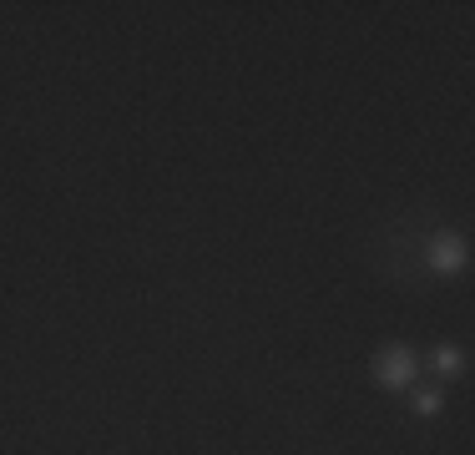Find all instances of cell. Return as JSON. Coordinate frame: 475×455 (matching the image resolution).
<instances>
[{
    "instance_id": "1",
    "label": "cell",
    "mask_w": 475,
    "mask_h": 455,
    "mask_svg": "<svg viewBox=\"0 0 475 455\" xmlns=\"http://www.w3.org/2000/svg\"><path fill=\"white\" fill-rule=\"evenodd\" d=\"M410 375H415V359H410V354L395 349V354L379 359V380H384V385H410Z\"/></svg>"
},
{
    "instance_id": "2",
    "label": "cell",
    "mask_w": 475,
    "mask_h": 455,
    "mask_svg": "<svg viewBox=\"0 0 475 455\" xmlns=\"http://www.w3.org/2000/svg\"><path fill=\"white\" fill-rule=\"evenodd\" d=\"M430 263H435V268H455V263H460V243H455V238H435Z\"/></svg>"
}]
</instances>
